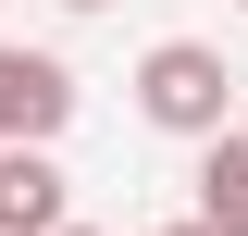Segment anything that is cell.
Returning <instances> with one entry per match:
<instances>
[{
	"label": "cell",
	"mask_w": 248,
	"mask_h": 236,
	"mask_svg": "<svg viewBox=\"0 0 248 236\" xmlns=\"http://www.w3.org/2000/svg\"><path fill=\"white\" fill-rule=\"evenodd\" d=\"M137 124H161V137H211V124H236V62L211 50V37H149L137 50Z\"/></svg>",
	"instance_id": "cell-1"
},
{
	"label": "cell",
	"mask_w": 248,
	"mask_h": 236,
	"mask_svg": "<svg viewBox=\"0 0 248 236\" xmlns=\"http://www.w3.org/2000/svg\"><path fill=\"white\" fill-rule=\"evenodd\" d=\"M75 62L62 50H25V37H0V137H62L75 124Z\"/></svg>",
	"instance_id": "cell-2"
},
{
	"label": "cell",
	"mask_w": 248,
	"mask_h": 236,
	"mask_svg": "<svg viewBox=\"0 0 248 236\" xmlns=\"http://www.w3.org/2000/svg\"><path fill=\"white\" fill-rule=\"evenodd\" d=\"M62 162H50V137H0V236H50L62 224Z\"/></svg>",
	"instance_id": "cell-3"
},
{
	"label": "cell",
	"mask_w": 248,
	"mask_h": 236,
	"mask_svg": "<svg viewBox=\"0 0 248 236\" xmlns=\"http://www.w3.org/2000/svg\"><path fill=\"white\" fill-rule=\"evenodd\" d=\"M186 186H199L186 211H199L211 236H248V124H211V137H199V174H186Z\"/></svg>",
	"instance_id": "cell-4"
},
{
	"label": "cell",
	"mask_w": 248,
	"mask_h": 236,
	"mask_svg": "<svg viewBox=\"0 0 248 236\" xmlns=\"http://www.w3.org/2000/svg\"><path fill=\"white\" fill-rule=\"evenodd\" d=\"M149 236H211V224H199V211H186V224H149Z\"/></svg>",
	"instance_id": "cell-5"
},
{
	"label": "cell",
	"mask_w": 248,
	"mask_h": 236,
	"mask_svg": "<svg viewBox=\"0 0 248 236\" xmlns=\"http://www.w3.org/2000/svg\"><path fill=\"white\" fill-rule=\"evenodd\" d=\"M50 236H99V224H75V211H62V224H50Z\"/></svg>",
	"instance_id": "cell-6"
},
{
	"label": "cell",
	"mask_w": 248,
	"mask_h": 236,
	"mask_svg": "<svg viewBox=\"0 0 248 236\" xmlns=\"http://www.w3.org/2000/svg\"><path fill=\"white\" fill-rule=\"evenodd\" d=\"M62 13H112V0H62Z\"/></svg>",
	"instance_id": "cell-7"
},
{
	"label": "cell",
	"mask_w": 248,
	"mask_h": 236,
	"mask_svg": "<svg viewBox=\"0 0 248 236\" xmlns=\"http://www.w3.org/2000/svg\"><path fill=\"white\" fill-rule=\"evenodd\" d=\"M236 13H248V0H236Z\"/></svg>",
	"instance_id": "cell-8"
}]
</instances>
